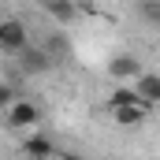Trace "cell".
Listing matches in <instances>:
<instances>
[{"instance_id":"cell-1","label":"cell","mask_w":160,"mask_h":160,"mask_svg":"<svg viewBox=\"0 0 160 160\" xmlns=\"http://www.w3.org/2000/svg\"><path fill=\"white\" fill-rule=\"evenodd\" d=\"M26 45H30V30H26L19 19H4V15H0V52L19 56Z\"/></svg>"},{"instance_id":"cell-2","label":"cell","mask_w":160,"mask_h":160,"mask_svg":"<svg viewBox=\"0 0 160 160\" xmlns=\"http://www.w3.org/2000/svg\"><path fill=\"white\" fill-rule=\"evenodd\" d=\"M4 119H8V127H15V130H34L41 123V108L34 101H26V97H15V104L4 112Z\"/></svg>"},{"instance_id":"cell-3","label":"cell","mask_w":160,"mask_h":160,"mask_svg":"<svg viewBox=\"0 0 160 160\" xmlns=\"http://www.w3.org/2000/svg\"><path fill=\"white\" fill-rule=\"evenodd\" d=\"M15 60H19V67H22L26 75H45V71H52V63H56V60H52L41 45H26Z\"/></svg>"},{"instance_id":"cell-4","label":"cell","mask_w":160,"mask_h":160,"mask_svg":"<svg viewBox=\"0 0 160 160\" xmlns=\"http://www.w3.org/2000/svg\"><path fill=\"white\" fill-rule=\"evenodd\" d=\"M149 116H153V104H145V101H134V104H116V108H112V119L119 123V127H142Z\"/></svg>"},{"instance_id":"cell-5","label":"cell","mask_w":160,"mask_h":160,"mask_svg":"<svg viewBox=\"0 0 160 160\" xmlns=\"http://www.w3.org/2000/svg\"><path fill=\"white\" fill-rule=\"evenodd\" d=\"M108 75H112V78H119V82L138 78V75H142V60H138L134 52H116V56L108 60Z\"/></svg>"},{"instance_id":"cell-6","label":"cell","mask_w":160,"mask_h":160,"mask_svg":"<svg viewBox=\"0 0 160 160\" xmlns=\"http://www.w3.org/2000/svg\"><path fill=\"white\" fill-rule=\"evenodd\" d=\"M41 8H45V15H48L52 22H60V26H71V22L78 19V0H41Z\"/></svg>"},{"instance_id":"cell-7","label":"cell","mask_w":160,"mask_h":160,"mask_svg":"<svg viewBox=\"0 0 160 160\" xmlns=\"http://www.w3.org/2000/svg\"><path fill=\"white\" fill-rule=\"evenodd\" d=\"M22 153H26L30 160H52V157H56V145H52V138H48V134L30 130V134H26V142H22Z\"/></svg>"},{"instance_id":"cell-8","label":"cell","mask_w":160,"mask_h":160,"mask_svg":"<svg viewBox=\"0 0 160 160\" xmlns=\"http://www.w3.org/2000/svg\"><path fill=\"white\" fill-rule=\"evenodd\" d=\"M134 93L145 101V104H160V75L157 71H142L134 78Z\"/></svg>"},{"instance_id":"cell-9","label":"cell","mask_w":160,"mask_h":160,"mask_svg":"<svg viewBox=\"0 0 160 160\" xmlns=\"http://www.w3.org/2000/svg\"><path fill=\"white\" fill-rule=\"evenodd\" d=\"M138 19L160 30V0H138Z\"/></svg>"},{"instance_id":"cell-10","label":"cell","mask_w":160,"mask_h":160,"mask_svg":"<svg viewBox=\"0 0 160 160\" xmlns=\"http://www.w3.org/2000/svg\"><path fill=\"white\" fill-rule=\"evenodd\" d=\"M134 101H142V97L134 93V86H130V89H127V86H119V89L108 97V108H116V104H134Z\"/></svg>"},{"instance_id":"cell-11","label":"cell","mask_w":160,"mask_h":160,"mask_svg":"<svg viewBox=\"0 0 160 160\" xmlns=\"http://www.w3.org/2000/svg\"><path fill=\"white\" fill-rule=\"evenodd\" d=\"M41 48H45V52H48V56H52V60H60V56H63V52H67V41L60 38V34H52V38L45 41V45H41Z\"/></svg>"},{"instance_id":"cell-12","label":"cell","mask_w":160,"mask_h":160,"mask_svg":"<svg viewBox=\"0 0 160 160\" xmlns=\"http://www.w3.org/2000/svg\"><path fill=\"white\" fill-rule=\"evenodd\" d=\"M11 104H15V86H0V108L8 112Z\"/></svg>"},{"instance_id":"cell-13","label":"cell","mask_w":160,"mask_h":160,"mask_svg":"<svg viewBox=\"0 0 160 160\" xmlns=\"http://www.w3.org/2000/svg\"><path fill=\"white\" fill-rule=\"evenodd\" d=\"M60 160H82V157H75V153H63V157H60Z\"/></svg>"}]
</instances>
